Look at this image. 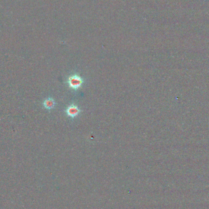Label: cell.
Here are the masks:
<instances>
[{
    "mask_svg": "<svg viewBox=\"0 0 209 209\" xmlns=\"http://www.w3.org/2000/svg\"><path fill=\"white\" fill-rule=\"evenodd\" d=\"M84 83V80L81 77L74 74L69 77L68 79V83L69 87L72 89L77 90L79 89Z\"/></svg>",
    "mask_w": 209,
    "mask_h": 209,
    "instance_id": "1",
    "label": "cell"
},
{
    "mask_svg": "<svg viewBox=\"0 0 209 209\" xmlns=\"http://www.w3.org/2000/svg\"><path fill=\"white\" fill-rule=\"evenodd\" d=\"M80 112L81 110H80V108L75 104H72L69 105L66 109L67 114L72 118L77 117Z\"/></svg>",
    "mask_w": 209,
    "mask_h": 209,
    "instance_id": "2",
    "label": "cell"
},
{
    "mask_svg": "<svg viewBox=\"0 0 209 209\" xmlns=\"http://www.w3.org/2000/svg\"><path fill=\"white\" fill-rule=\"evenodd\" d=\"M55 104H56V103H55V101L54 100V99L52 98H50V97L45 99L43 102V103L44 108L47 109V110L53 109L54 107Z\"/></svg>",
    "mask_w": 209,
    "mask_h": 209,
    "instance_id": "3",
    "label": "cell"
}]
</instances>
